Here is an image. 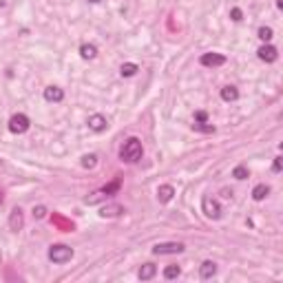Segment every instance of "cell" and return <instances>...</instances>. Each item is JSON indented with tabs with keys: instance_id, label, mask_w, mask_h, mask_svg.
<instances>
[{
	"instance_id": "6da1fadb",
	"label": "cell",
	"mask_w": 283,
	"mask_h": 283,
	"mask_svg": "<svg viewBox=\"0 0 283 283\" xmlns=\"http://www.w3.org/2000/svg\"><path fill=\"white\" fill-rule=\"evenodd\" d=\"M142 155H144V149H142V142L137 137H129L124 142V146L119 149V159L126 162V164H133V162L142 159Z\"/></svg>"
},
{
	"instance_id": "7a4b0ae2",
	"label": "cell",
	"mask_w": 283,
	"mask_h": 283,
	"mask_svg": "<svg viewBox=\"0 0 283 283\" xmlns=\"http://www.w3.org/2000/svg\"><path fill=\"white\" fill-rule=\"evenodd\" d=\"M49 259L53 264H67V261L73 259V248H69L65 244H55L49 248Z\"/></svg>"
},
{
	"instance_id": "3957f363",
	"label": "cell",
	"mask_w": 283,
	"mask_h": 283,
	"mask_svg": "<svg viewBox=\"0 0 283 283\" xmlns=\"http://www.w3.org/2000/svg\"><path fill=\"white\" fill-rule=\"evenodd\" d=\"M117 188H119V182H113L111 186H104V188H100V190H95V193H91L89 197H84V204H89V206L98 204V201H102V199L111 197V193H115Z\"/></svg>"
},
{
	"instance_id": "277c9868",
	"label": "cell",
	"mask_w": 283,
	"mask_h": 283,
	"mask_svg": "<svg viewBox=\"0 0 283 283\" xmlns=\"http://www.w3.org/2000/svg\"><path fill=\"white\" fill-rule=\"evenodd\" d=\"M27 129H29V117H27L25 113L11 115V119H9V131L11 133L20 135V133H27Z\"/></svg>"
},
{
	"instance_id": "5b68a950",
	"label": "cell",
	"mask_w": 283,
	"mask_h": 283,
	"mask_svg": "<svg viewBox=\"0 0 283 283\" xmlns=\"http://www.w3.org/2000/svg\"><path fill=\"white\" fill-rule=\"evenodd\" d=\"M201 210L208 219H219L221 217V208H219V201L213 197H204L201 199Z\"/></svg>"
},
{
	"instance_id": "8992f818",
	"label": "cell",
	"mask_w": 283,
	"mask_h": 283,
	"mask_svg": "<svg viewBox=\"0 0 283 283\" xmlns=\"http://www.w3.org/2000/svg\"><path fill=\"white\" fill-rule=\"evenodd\" d=\"M179 252H184V244H179V241L153 246V254H179Z\"/></svg>"
},
{
	"instance_id": "52a82bcc",
	"label": "cell",
	"mask_w": 283,
	"mask_h": 283,
	"mask_svg": "<svg viewBox=\"0 0 283 283\" xmlns=\"http://www.w3.org/2000/svg\"><path fill=\"white\" fill-rule=\"evenodd\" d=\"M22 226H25V215H22V208H14L9 215V228L14 230V233H18V230H22Z\"/></svg>"
},
{
	"instance_id": "ba28073f",
	"label": "cell",
	"mask_w": 283,
	"mask_h": 283,
	"mask_svg": "<svg viewBox=\"0 0 283 283\" xmlns=\"http://www.w3.org/2000/svg\"><path fill=\"white\" fill-rule=\"evenodd\" d=\"M199 62L204 67H221L226 65V55L221 53H204L201 58H199Z\"/></svg>"
},
{
	"instance_id": "9c48e42d",
	"label": "cell",
	"mask_w": 283,
	"mask_h": 283,
	"mask_svg": "<svg viewBox=\"0 0 283 283\" xmlns=\"http://www.w3.org/2000/svg\"><path fill=\"white\" fill-rule=\"evenodd\" d=\"M106 126H109V122H106L104 115L95 113L89 117V129L93 131V133H102V131H106Z\"/></svg>"
},
{
	"instance_id": "30bf717a",
	"label": "cell",
	"mask_w": 283,
	"mask_h": 283,
	"mask_svg": "<svg viewBox=\"0 0 283 283\" xmlns=\"http://www.w3.org/2000/svg\"><path fill=\"white\" fill-rule=\"evenodd\" d=\"M257 55H259V60H261V62H274V60L279 58V51L274 49L272 45H264L261 49L257 51Z\"/></svg>"
},
{
	"instance_id": "8fae6325",
	"label": "cell",
	"mask_w": 283,
	"mask_h": 283,
	"mask_svg": "<svg viewBox=\"0 0 283 283\" xmlns=\"http://www.w3.org/2000/svg\"><path fill=\"white\" fill-rule=\"evenodd\" d=\"M215 274H217V264H215V261H204L201 268H199V279H201V281H208Z\"/></svg>"
},
{
	"instance_id": "7c38bea8",
	"label": "cell",
	"mask_w": 283,
	"mask_h": 283,
	"mask_svg": "<svg viewBox=\"0 0 283 283\" xmlns=\"http://www.w3.org/2000/svg\"><path fill=\"white\" fill-rule=\"evenodd\" d=\"M45 100L47 102H62V100H65V91L60 89V86H47Z\"/></svg>"
},
{
	"instance_id": "4fadbf2b",
	"label": "cell",
	"mask_w": 283,
	"mask_h": 283,
	"mask_svg": "<svg viewBox=\"0 0 283 283\" xmlns=\"http://www.w3.org/2000/svg\"><path fill=\"white\" fill-rule=\"evenodd\" d=\"M173 195H175V188L170 184H162L157 188V199L162 201V204H168L170 199H173Z\"/></svg>"
},
{
	"instance_id": "5bb4252c",
	"label": "cell",
	"mask_w": 283,
	"mask_h": 283,
	"mask_svg": "<svg viewBox=\"0 0 283 283\" xmlns=\"http://www.w3.org/2000/svg\"><path fill=\"white\" fill-rule=\"evenodd\" d=\"M155 274H157V266H155V264H144L142 268H139L137 277L142 279V281H150Z\"/></svg>"
},
{
	"instance_id": "9a60e30c",
	"label": "cell",
	"mask_w": 283,
	"mask_h": 283,
	"mask_svg": "<svg viewBox=\"0 0 283 283\" xmlns=\"http://www.w3.org/2000/svg\"><path fill=\"white\" fill-rule=\"evenodd\" d=\"M268 195H270V186L268 184H257V186H254V190H252V199H254V201H264Z\"/></svg>"
},
{
	"instance_id": "2e32d148",
	"label": "cell",
	"mask_w": 283,
	"mask_h": 283,
	"mask_svg": "<svg viewBox=\"0 0 283 283\" xmlns=\"http://www.w3.org/2000/svg\"><path fill=\"white\" fill-rule=\"evenodd\" d=\"M124 213V208L119 204H111V206H104V208L100 210V217H117V215Z\"/></svg>"
},
{
	"instance_id": "e0dca14e",
	"label": "cell",
	"mask_w": 283,
	"mask_h": 283,
	"mask_svg": "<svg viewBox=\"0 0 283 283\" xmlns=\"http://www.w3.org/2000/svg\"><path fill=\"white\" fill-rule=\"evenodd\" d=\"M237 98H239L237 86H224V89H221V100H224V102H234Z\"/></svg>"
},
{
	"instance_id": "ac0fdd59",
	"label": "cell",
	"mask_w": 283,
	"mask_h": 283,
	"mask_svg": "<svg viewBox=\"0 0 283 283\" xmlns=\"http://www.w3.org/2000/svg\"><path fill=\"white\" fill-rule=\"evenodd\" d=\"M137 71H139V67L135 65V62H126V65L119 67V73H122V78H133Z\"/></svg>"
},
{
	"instance_id": "d6986e66",
	"label": "cell",
	"mask_w": 283,
	"mask_h": 283,
	"mask_svg": "<svg viewBox=\"0 0 283 283\" xmlns=\"http://www.w3.org/2000/svg\"><path fill=\"white\" fill-rule=\"evenodd\" d=\"M80 55L84 60H93L95 55H98V47L95 45H82L80 47Z\"/></svg>"
},
{
	"instance_id": "ffe728a7",
	"label": "cell",
	"mask_w": 283,
	"mask_h": 283,
	"mask_svg": "<svg viewBox=\"0 0 283 283\" xmlns=\"http://www.w3.org/2000/svg\"><path fill=\"white\" fill-rule=\"evenodd\" d=\"M179 274H182V268H179V266H166L164 268V279H168V281L177 279Z\"/></svg>"
},
{
	"instance_id": "44dd1931",
	"label": "cell",
	"mask_w": 283,
	"mask_h": 283,
	"mask_svg": "<svg viewBox=\"0 0 283 283\" xmlns=\"http://www.w3.org/2000/svg\"><path fill=\"white\" fill-rule=\"evenodd\" d=\"M82 166H84V168H95V166H98V155H84V157H82Z\"/></svg>"
},
{
	"instance_id": "7402d4cb",
	"label": "cell",
	"mask_w": 283,
	"mask_h": 283,
	"mask_svg": "<svg viewBox=\"0 0 283 283\" xmlns=\"http://www.w3.org/2000/svg\"><path fill=\"white\" fill-rule=\"evenodd\" d=\"M272 29H270V27H261V29H259V40H264V42H270V40H272Z\"/></svg>"
},
{
	"instance_id": "603a6c76",
	"label": "cell",
	"mask_w": 283,
	"mask_h": 283,
	"mask_svg": "<svg viewBox=\"0 0 283 283\" xmlns=\"http://www.w3.org/2000/svg\"><path fill=\"white\" fill-rule=\"evenodd\" d=\"M248 168H246V166H237V168L233 170V177L234 179H248Z\"/></svg>"
},
{
	"instance_id": "cb8c5ba5",
	"label": "cell",
	"mask_w": 283,
	"mask_h": 283,
	"mask_svg": "<svg viewBox=\"0 0 283 283\" xmlns=\"http://www.w3.org/2000/svg\"><path fill=\"white\" fill-rule=\"evenodd\" d=\"M193 129H195V131H201V133H215V126H213V124H206V122H204V124L195 122Z\"/></svg>"
},
{
	"instance_id": "d4e9b609",
	"label": "cell",
	"mask_w": 283,
	"mask_h": 283,
	"mask_svg": "<svg viewBox=\"0 0 283 283\" xmlns=\"http://www.w3.org/2000/svg\"><path fill=\"white\" fill-rule=\"evenodd\" d=\"M31 215H33V219H42V217H47V208L45 206H33Z\"/></svg>"
},
{
	"instance_id": "484cf974",
	"label": "cell",
	"mask_w": 283,
	"mask_h": 283,
	"mask_svg": "<svg viewBox=\"0 0 283 283\" xmlns=\"http://www.w3.org/2000/svg\"><path fill=\"white\" fill-rule=\"evenodd\" d=\"M230 18H233L234 22H241V20H244V14H241L239 7H234V9H230Z\"/></svg>"
},
{
	"instance_id": "4316f807",
	"label": "cell",
	"mask_w": 283,
	"mask_h": 283,
	"mask_svg": "<svg viewBox=\"0 0 283 283\" xmlns=\"http://www.w3.org/2000/svg\"><path fill=\"white\" fill-rule=\"evenodd\" d=\"M206 119H208V115H206V111H197V113H195V122H199V124H204Z\"/></svg>"
},
{
	"instance_id": "83f0119b",
	"label": "cell",
	"mask_w": 283,
	"mask_h": 283,
	"mask_svg": "<svg viewBox=\"0 0 283 283\" xmlns=\"http://www.w3.org/2000/svg\"><path fill=\"white\" fill-rule=\"evenodd\" d=\"M272 170H274V173H279V170H281V157H274V164H272Z\"/></svg>"
},
{
	"instance_id": "f1b7e54d",
	"label": "cell",
	"mask_w": 283,
	"mask_h": 283,
	"mask_svg": "<svg viewBox=\"0 0 283 283\" xmlns=\"http://www.w3.org/2000/svg\"><path fill=\"white\" fill-rule=\"evenodd\" d=\"M89 2H93V5H95V2H100V0H89Z\"/></svg>"
},
{
	"instance_id": "f546056e",
	"label": "cell",
	"mask_w": 283,
	"mask_h": 283,
	"mask_svg": "<svg viewBox=\"0 0 283 283\" xmlns=\"http://www.w3.org/2000/svg\"><path fill=\"white\" fill-rule=\"evenodd\" d=\"M0 204H2V193H0Z\"/></svg>"
},
{
	"instance_id": "4dcf8cb0",
	"label": "cell",
	"mask_w": 283,
	"mask_h": 283,
	"mask_svg": "<svg viewBox=\"0 0 283 283\" xmlns=\"http://www.w3.org/2000/svg\"><path fill=\"white\" fill-rule=\"evenodd\" d=\"M0 164H2V159H0Z\"/></svg>"
}]
</instances>
